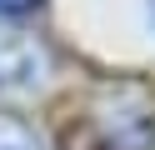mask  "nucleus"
<instances>
[{
	"instance_id": "2",
	"label": "nucleus",
	"mask_w": 155,
	"mask_h": 150,
	"mask_svg": "<svg viewBox=\"0 0 155 150\" xmlns=\"http://www.w3.org/2000/svg\"><path fill=\"white\" fill-rule=\"evenodd\" d=\"M0 150H30L25 140H15V135H0Z\"/></svg>"
},
{
	"instance_id": "3",
	"label": "nucleus",
	"mask_w": 155,
	"mask_h": 150,
	"mask_svg": "<svg viewBox=\"0 0 155 150\" xmlns=\"http://www.w3.org/2000/svg\"><path fill=\"white\" fill-rule=\"evenodd\" d=\"M150 15H155V0H150Z\"/></svg>"
},
{
	"instance_id": "1",
	"label": "nucleus",
	"mask_w": 155,
	"mask_h": 150,
	"mask_svg": "<svg viewBox=\"0 0 155 150\" xmlns=\"http://www.w3.org/2000/svg\"><path fill=\"white\" fill-rule=\"evenodd\" d=\"M45 0H0V15H30V10H40Z\"/></svg>"
}]
</instances>
